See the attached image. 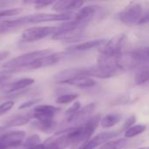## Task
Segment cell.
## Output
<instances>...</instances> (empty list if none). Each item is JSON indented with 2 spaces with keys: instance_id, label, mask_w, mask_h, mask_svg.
Instances as JSON below:
<instances>
[{
  "instance_id": "obj_21",
  "label": "cell",
  "mask_w": 149,
  "mask_h": 149,
  "mask_svg": "<svg viewBox=\"0 0 149 149\" xmlns=\"http://www.w3.org/2000/svg\"><path fill=\"white\" fill-rule=\"evenodd\" d=\"M146 129H147V127L144 124L134 125L131 127H129L127 130L125 131V137L126 138H133V137H135V136H137V135L144 133Z\"/></svg>"
},
{
  "instance_id": "obj_6",
  "label": "cell",
  "mask_w": 149,
  "mask_h": 149,
  "mask_svg": "<svg viewBox=\"0 0 149 149\" xmlns=\"http://www.w3.org/2000/svg\"><path fill=\"white\" fill-rule=\"evenodd\" d=\"M143 13L144 10L141 4L131 3L118 14V18L122 24L126 25H134L138 24Z\"/></svg>"
},
{
  "instance_id": "obj_20",
  "label": "cell",
  "mask_w": 149,
  "mask_h": 149,
  "mask_svg": "<svg viewBox=\"0 0 149 149\" xmlns=\"http://www.w3.org/2000/svg\"><path fill=\"white\" fill-rule=\"evenodd\" d=\"M136 75H135V83L138 86H141L146 84L148 81V65H144L136 69Z\"/></svg>"
},
{
  "instance_id": "obj_29",
  "label": "cell",
  "mask_w": 149,
  "mask_h": 149,
  "mask_svg": "<svg viewBox=\"0 0 149 149\" xmlns=\"http://www.w3.org/2000/svg\"><path fill=\"white\" fill-rule=\"evenodd\" d=\"M80 102H75V103H73L72 104V106H71L67 110H66V112H65V117L66 118H68V117H70L71 115H72L73 113H75L78 110H79L80 109Z\"/></svg>"
},
{
  "instance_id": "obj_11",
  "label": "cell",
  "mask_w": 149,
  "mask_h": 149,
  "mask_svg": "<svg viewBox=\"0 0 149 149\" xmlns=\"http://www.w3.org/2000/svg\"><path fill=\"white\" fill-rule=\"evenodd\" d=\"M120 133L119 131H110V132H103L99 134L98 135L91 138L89 141L80 145L78 149H94L97 147L105 144L112 139L117 137Z\"/></svg>"
},
{
  "instance_id": "obj_36",
  "label": "cell",
  "mask_w": 149,
  "mask_h": 149,
  "mask_svg": "<svg viewBox=\"0 0 149 149\" xmlns=\"http://www.w3.org/2000/svg\"><path fill=\"white\" fill-rule=\"evenodd\" d=\"M8 128L5 127V126H1L0 127V135H2L3 134H4V132L7 130Z\"/></svg>"
},
{
  "instance_id": "obj_35",
  "label": "cell",
  "mask_w": 149,
  "mask_h": 149,
  "mask_svg": "<svg viewBox=\"0 0 149 149\" xmlns=\"http://www.w3.org/2000/svg\"><path fill=\"white\" fill-rule=\"evenodd\" d=\"M9 4H10V2H7V1H0V9H1V8H5V7H7Z\"/></svg>"
},
{
  "instance_id": "obj_15",
  "label": "cell",
  "mask_w": 149,
  "mask_h": 149,
  "mask_svg": "<svg viewBox=\"0 0 149 149\" xmlns=\"http://www.w3.org/2000/svg\"><path fill=\"white\" fill-rule=\"evenodd\" d=\"M107 39H93V40H89L81 44H78L75 45H72L68 48H66L65 52L68 54H73V53H78V52H82L86 51H89L91 49L99 47L102 45L105 44Z\"/></svg>"
},
{
  "instance_id": "obj_4",
  "label": "cell",
  "mask_w": 149,
  "mask_h": 149,
  "mask_svg": "<svg viewBox=\"0 0 149 149\" xmlns=\"http://www.w3.org/2000/svg\"><path fill=\"white\" fill-rule=\"evenodd\" d=\"M57 31L52 36L53 40H63L75 42L83 36L85 28L74 26L70 21H66L59 26H57Z\"/></svg>"
},
{
  "instance_id": "obj_22",
  "label": "cell",
  "mask_w": 149,
  "mask_h": 149,
  "mask_svg": "<svg viewBox=\"0 0 149 149\" xmlns=\"http://www.w3.org/2000/svg\"><path fill=\"white\" fill-rule=\"evenodd\" d=\"M127 140L126 139L113 140L103 144L100 149H122L127 145Z\"/></svg>"
},
{
  "instance_id": "obj_2",
  "label": "cell",
  "mask_w": 149,
  "mask_h": 149,
  "mask_svg": "<svg viewBox=\"0 0 149 149\" xmlns=\"http://www.w3.org/2000/svg\"><path fill=\"white\" fill-rule=\"evenodd\" d=\"M52 52V49H44V50L31 52L20 55L18 57H16L2 65V69L3 71V72L10 74L18 70L25 69L34 60H36L43 56L48 55Z\"/></svg>"
},
{
  "instance_id": "obj_18",
  "label": "cell",
  "mask_w": 149,
  "mask_h": 149,
  "mask_svg": "<svg viewBox=\"0 0 149 149\" xmlns=\"http://www.w3.org/2000/svg\"><path fill=\"white\" fill-rule=\"evenodd\" d=\"M31 119H32V115H31V113H25V114L17 115V116L11 118L10 120H8L7 123L4 126L7 128H10V127H14L24 126V125L27 124L28 122H30Z\"/></svg>"
},
{
  "instance_id": "obj_24",
  "label": "cell",
  "mask_w": 149,
  "mask_h": 149,
  "mask_svg": "<svg viewBox=\"0 0 149 149\" xmlns=\"http://www.w3.org/2000/svg\"><path fill=\"white\" fill-rule=\"evenodd\" d=\"M77 98H79V94H76V93H66V94H63V95L58 96L57 98V100H56V103L59 104V105L69 104V103L72 102L73 100H75Z\"/></svg>"
},
{
  "instance_id": "obj_37",
  "label": "cell",
  "mask_w": 149,
  "mask_h": 149,
  "mask_svg": "<svg viewBox=\"0 0 149 149\" xmlns=\"http://www.w3.org/2000/svg\"><path fill=\"white\" fill-rule=\"evenodd\" d=\"M138 149H148V148L145 147V148H138Z\"/></svg>"
},
{
  "instance_id": "obj_5",
  "label": "cell",
  "mask_w": 149,
  "mask_h": 149,
  "mask_svg": "<svg viewBox=\"0 0 149 149\" xmlns=\"http://www.w3.org/2000/svg\"><path fill=\"white\" fill-rule=\"evenodd\" d=\"M58 30L55 26H38L26 29L21 35V43H32L52 36Z\"/></svg>"
},
{
  "instance_id": "obj_28",
  "label": "cell",
  "mask_w": 149,
  "mask_h": 149,
  "mask_svg": "<svg viewBox=\"0 0 149 149\" xmlns=\"http://www.w3.org/2000/svg\"><path fill=\"white\" fill-rule=\"evenodd\" d=\"M40 101H41V100H40V99H33V100H28V101L24 102L22 105H20V106H19V107H18V109H19V110H23V109L30 108V107H31L32 106L38 104Z\"/></svg>"
},
{
  "instance_id": "obj_13",
  "label": "cell",
  "mask_w": 149,
  "mask_h": 149,
  "mask_svg": "<svg viewBox=\"0 0 149 149\" xmlns=\"http://www.w3.org/2000/svg\"><path fill=\"white\" fill-rule=\"evenodd\" d=\"M60 111V108L51 105H39L33 108L31 113L32 119L36 120H52Z\"/></svg>"
},
{
  "instance_id": "obj_12",
  "label": "cell",
  "mask_w": 149,
  "mask_h": 149,
  "mask_svg": "<svg viewBox=\"0 0 149 149\" xmlns=\"http://www.w3.org/2000/svg\"><path fill=\"white\" fill-rule=\"evenodd\" d=\"M34 79L31 78H24L19 79L11 82H7L0 86V92L4 93L5 95H9L22 90L26 89L27 87L31 86L34 83Z\"/></svg>"
},
{
  "instance_id": "obj_7",
  "label": "cell",
  "mask_w": 149,
  "mask_h": 149,
  "mask_svg": "<svg viewBox=\"0 0 149 149\" xmlns=\"http://www.w3.org/2000/svg\"><path fill=\"white\" fill-rule=\"evenodd\" d=\"M100 10V7L95 4L81 7L79 11L73 16L72 19L70 20V22L74 26L85 28V26L87 25L93 19V17L97 15Z\"/></svg>"
},
{
  "instance_id": "obj_17",
  "label": "cell",
  "mask_w": 149,
  "mask_h": 149,
  "mask_svg": "<svg viewBox=\"0 0 149 149\" xmlns=\"http://www.w3.org/2000/svg\"><path fill=\"white\" fill-rule=\"evenodd\" d=\"M34 128L45 133L52 134L57 128V122L54 120H35L31 122Z\"/></svg>"
},
{
  "instance_id": "obj_33",
  "label": "cell",
  "mask_w": 149,
  "mask_h": 149,
  "mask_svg": "<svg viewBox=\"0 0 149 149\" xmlns=\"http://www.w3.org/2000/svg\"><path fill=\"white\" fill-rule=\"evenodd\" d=\"M9 79H10V74L9 73L3 72V74L0 75V86H3L5 83H7V81H8Z\"/></svg>"
},
{
  "instance_id": "obj_1",
  "label": "cell",
  "mask_w": 149,
  "mask_h": 149,
  "mask_svg": "<svg viewBox=\"0 0 149 149\" xmlns=\"http://www.w3.org/2000/svg\"><path fill=\"white\" fill-rule=\"evenodd\" d=\"M73 17V14L71 13H38L20 17L15 19L4 20L0 24V34L8 32L12 29L18 28L23 25L38 24L43 22H52V21H70Z\"/></svg>"
},
{
  "instance_id": "obj_9",
  "label": "cell",
  "mask_w": 149,
  "mask_h": 149,
  "mask_svg": "<svg viewBox=\"0 0 149 149\" xmlns=\"http://www.w3.org/2000/svg\"><path fill=\"white\" fill-rule=\"evenodd\" d=\"M96 105L95 103H90L86 105V107L80 108L75 113L71 115L70 117L65 119V122L71 127H79L82 124H84L86 121H87L93 115L94 110H95Z\"/></svg>"
},
{
  "instance_id": "obj_31",
  "label": "cell",
  "mask_w": 149,
  "mask_h": 149,
  "mask_svg": "<svg viewBox=\"0 0 149 149\" xmlns=\"http://www.w3.org/2000/svg\"><path fill=\"white\" fill-rule=\"evenodd\" d=\"M52 142V138L51 139H48L46 141L43 142V143H39L38 144L37 146L31 148L30 149H49V147H50V144Z\"/></svg>"
},
{
  "instance_id": "obj_30",
  "label": "cell",
  "mask_w": 149,
  "mask_h": 149,
  "mask_svg": "<svg viewBox=\"0 0 149 149\" xmlns=\"http://www.w3.org/2000/svg\"><path fill=\"white\" fill-rule=\"evenodd\" d=\"M135 121H136V117H135V115H132V116H130L127 120H126V122L124 123V125H123V127H122V130H127L129 127H131L132 126H134V123H135Z\"/></svg>"
},
{
  "instance_id": "obj_23",
  "label": "cell",
  "mask_w": 149,
  "mask_h": 149,
  "mask_svg": "<svg viewBox=\"0 0 149 149\" xmlns=\"http://www.w3.org/2000/svg\"><path fill=\"white\" fill-rule=\"evenodd\" d=\"M39 143H40V137L37 134H33L28 137L26 140H24L21 147L22 149H29L37 146Z\"/></svg>"
},
{
  "instance_id": "obj_14",
  "label": "cell",
  "mask_w": 149,
  "mask_h": 149,
  "mask_svg": "<svg viewBox=\"0 0 149 149\" xmlns=\"http://www.w3.org/2000/svg\"><path fill=\"white\" fill-rule=\"evenodd\" d=\"M83 4L84 2L79 0H60L53 3L52 10L58 13H71L75 10H79Z\"/></svg>"
},
{
  "instance_id": "obj_25",
  "label": "cell",
  "mask_w": 149,
  "mask_h": 149,
  "mask_svg": "<svg viewBox=\"0 0 149 149\" xmlns=\"http://www.w3.org/2000/svg\"><path fill=\"white\" fill-rule=\"evenodd\" d=\"M23 11L21 8H12V9H4L0 10V19L3 17H13L20 14Z\"/></svg>"
},
{
  "instance_id": "obj_10",
  "label": "cell",
  "mask_w": 149,
  "mask_h": 149,
  "mask_svg": "<svg viewBox=\"0 0 149 149\" xmlns=\"http://www.w3.org/2000/svg\"><path fill=\"white\" fill-rule=\"evenodd\" d=\"M65 55H68V53L65 52H52L48 55L43 56L36 60H34L31 65H29L25 69L26 70H32V69H40L48 67L51 65H53L59 62L63 58L65 57Z\"/></svg>"
},
{
  "instance_id": "obj_32",
  "label": "cell",
  "mask_w": 149,
  "mask_h": 149,
  "mask_svg": "<svg viewBox=\"0 0 149 149\" xmlns=\"http://www.w3.org/2000/svg\"><path fill=\"white\" fill-rule=\"evenodd\" d=\"M149 18H148V11H144L143 15L141 16V19L139 20L138 24H147L148 22Z\"/></svg>"
},
{
  "instance_id": "obj_16",
  "label": "cell",
  "mask_w": 149,
  "mask_h": 149,
  "mask_svg": "<svg viewBox=\"0 0 149 149\" xmlns=\"http://www.w3.org/2000/svg\"><path fill=\"white\" fill-rule=\"evenodd\" d=\"M59 84H65V85H69L79 88H90L93 87L96 85V81L87 76H78V77H73L68 79H65Z\"/></svg>"
},
{
  "instance_id": "obj_27",
  "label": "cell",
  "mask_w": 149,
  "mask_h": 149,
  "mask_svg": "<svg viewBox=\"0 0 149 149\" xmlns=\"http://www.w3.org/2000/svg\"><path fill=\"white\" fill-rule=\"evenodd\" d=\"M14 101L13 100H6L5 102L2 103L0 105V116L5 114L7 112H9L13 107H14Z\"/></svg>"
},
{
  "instance_id": "obj_3",
  "label": "cell",
  "mask_w": 149,
  "mask_h": 149,
  "mask_svg": "<svg viewBox=\"0 0 149 149\" xmlns=\"http://www.w3.org/2000/svg\"><path fill=\"white\" fill-rule=\"evenodd\" d=\"M127 44L125 34H119L109 40H107L100 49V56L103 57H120L124 52Z\"/></svg>"
},
{
  "instance_id": "obj_19",
  "label": "cell",
  "mask_w": 149,
  "mask_h": 149,
  "mask_svg": "<svg viewBox=\"0 0 149 149\" xmlns=\"http://www.w3.org/2000/svg\"><path fill=\"white\" fill-rule=\"evenodd\" d=\"M122 116L119 113H109L100 120V126L103 128H110L118 124L121 120Z\"/></svg>"
},
{
  "instance_id": "obj_34",
  "label": "cell",
  "mask_w": 149,
  "mask_h": 149,
  "mask_svg": "<svg viewBox=\"0 0 149 149\" xmlns=\"http://www.w3.org/2000/svg\"><path fill=\"white\" fill-rule=\"evenodd\" d=\"M10 55L9 52H0V61L5 59Z\"/></svg>"
},
{
  "instance_id": "obj_26",
  "label": "cell",
  "mask_w": 149,
  "mask_h": 149,
  "mask_svg": "<svg viewBox=\"0 0 149 149\" xmlns=\"http://www.w3.org/2000/svg\"><path fill=\"white\" fill-rule=\"evenodd\" d=\"M25 3L34 4L36 9H41V8H44V7L45 8L49 5L53 4L54 2L51 0H35V1H30V2H25Z\"/></svg>"
},
{
  "instance_id": "obj_8",
  "label": "cell",
  "mask_w": 149,
  "mask_h": 149,
  "mask_svg": "<svg viewBox=\"0 0 149 149\" xmlns=\"http://www.w3.org/2000/svg\"><path fill=\"white\" fill-rule=\"evenodd\" d=\"M25 138L24 131H11L0 135V149H16L21 147Z\"/></svg>"
}]
</instances>
